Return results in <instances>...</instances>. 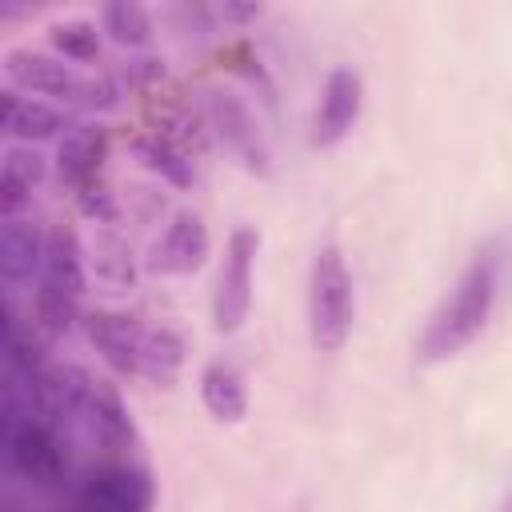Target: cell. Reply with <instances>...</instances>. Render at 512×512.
Returning a JSON list of instances; mask_svg holds the SVG:
<instances>
[{
  "instance_id": "6da1fadb",
  "label": "cell",
  "mask_w": 512,
  "mask_h": 512,
  "mask_svg": "<svg viewBox=\"0 0 512 512\" xmlns=\"http://www.w3.org/2000/svg\"><path fill=\"white\" fill-rule=\"evenodd\" d=\"M500 248L488 244L480 248L468 268L460 272V280L452 284V292L444 296V304L432 312L424 336H420V360L424 364H440L452 360L456 352H464L488 324L496 296H500Z\"/></svg>"
},
{
  "instance_id": "7a4b0ae2",
  "label": "cell",
  "mask_w": 512,
  "mask_h": 512,
  "mask_svg": "<svg viewBox=\"0 0 512 512\" xmlns=\"http://www.w3.org/2000/svg\"><path fill=\"white\" fill-rule=\"evenodd\" d=\"M356 320V292L352 272L340 244H320L308 268V332L320 352L344 348Z\"/></svg>"
},
{
  "instance_id": "3957f363",
  "label": "cell",
  "mask_w": 512,
  "mask_h": 512,
  "mask_svg": "<svg viewBox=\"0 0 512 512\" xmlns=\"http://www.w3.org/2000/svg\"><path fill=\"white\" fill-rule=\"evenodd\" d=\"M4 72L12 84L52 96V100H76L84 108H112L116 104V84L112 80H92L80 76L72 64H64V56H48L36 48H12L4 52Z\"/></svg>"
},
{
  "instance_id": "277c9868",
  "label": "cell",
  "mask_w": 512,
  "mask_h": 512,
  "mask_svg": "<svg viewBox=\"0 0 512 512\" xmlns=\"http://www.w3.org/2000/svg\"><path fill=\"white\" fill-rule=\"evenodd\" d=\"M204 116L216 132V140L256 176H272V144L256 120V112L248 108L244 96L228 92V88H208L204 92Z\"/></svg>"
},
{
  "instance_id": "5b68a950",
  "label": "cell",
  "mask_w": 512,
  "mask_h": 512,
  "mask_svg": "<svg viewBox=\"0 0 512 512\" xmlns=\"http://www.w3.org/2000/svg\"><path fill=\"white\" fill-rule=\"evenodd\" d=\"M4 448H8V464L32 480V484H60L64 480V452H60V436L36 420V412H20L16 404H4Z\"/></svg>"
},
{
  "instance_id": "8992f818",
  "label": "cell",
  "mask_w": 512,
  "mask_h": 512,
  "mask_svg": "<svg viewBox=\"0 0 512 512\" xmlns=\"http://www.w3.org/2000/svg\"><path fill=\"white\" fill-rule=\"evenodd\" d=\"M256 252H260V232L256 228H236L228 236L220 280H216V296H212V320H216L220 332H236L252 312Z\"/></svg>"
},
{
  "instance_id": "52a82bcc",
  "label": "cell",
  "mask_w": 512,
  "mask_h": 512,
  "mask_svg": "<svg viewBox=\"0 0 512 512\" xmlns=\"http://www.w3.org/2000/svg\"><path fill=\"white\" fill-rule=\"evenodd\" d=\"M152 508H156V480L140 464H104L84 480L76 496V512H152Z\"/></svg>"
},
{
  "instance_id": "ba28073f",
  "label": "cell",
  "mask_w": 512,
  "mask_h": 512,
  "mask_svg": "<svg viewBox=\"0 0 512 512\" xmlns=\"http://www.w3.org/2000/svg\"><path fill=\"white\" fill-rule=\"evenodd\" d=\"M84 332L92 340V348L104 356V364L120 376H140L144 364V340L148 328L128 316V312H112V308H96L84 316Z\"/></svg>"
},
{
  "instance_id": "9c48e42d",
  "label": "cell",
  "mask_w": 512,
  "mask_h": 512,
  "mask_svg": "<svg viewBox=\"0 0 512 512\" xmlns=\"http://www.w3.org/2000/svg\"><path fill=\"white\" fill-rule=\"evenodd\" d=\"M360 108H364V80H360V72H356V68H348V64L332 68V72H328V80H324L320 104H316L312 140H316L320 148L340 144V140L352 132V124H356Z\"/></svg>"
},
{
  "instance_id": "30bf717a",
  "label": "cell",
  "mask_w": 512,
  "mask_h": 512,
  "mask_svg": "<svg viewBox=\"0 0 512 512\" xmlns=\"http://www.w3.org/2000/svg\"><path fill=\"white\" fill-rule=\"evenodd\" d=\"M208 228L204 220L184 208L168 220L164 236L152 244V256H148V268L152 272H164V276H192L204 260H208Z\"/></svg>"
},
{
  "instance_id": "8fae6325",
  "label": "cell",
  "mask_w": 512,
  "mask_h": 512,
  "mask_svg": "<svg viewBox=\"0 0 512 512\" xmlns=\"http://www.w3.org/2000/svg\"><path fill=\"white\" fill-rule=\"evenodd\" d=\"M80 428L108 452L136 448V420H132L128 404L120 400V392L104 380H92V392H88L84 412H80Z\"/></svg>"
},
{
  "instance_id": "7c38bea8",
  "label": "cell",
  "mask_w": 512,
  "mask_h": 512,
  "mask_svg": "<svg viewBox=\"0 0 512 512\" xmlns=\"http://www.w3.org/2000/svg\"><path fill=\"white\" fill-rule=\"evenodd\" d=\"M0 104H4V132L12 140H24V144H36V140H52V136H68L76 132L72 128V116L44 104V100H24L20 92H0Z\"/></svg>"
},
{
  "instance_id": "4fadbf2b",
  "label": "cell",
  "mask_w": 512,
  "mask_h": 512,
  "mask_svg": "<svg viewBox=\"0 0 512 512\" xmlns=\"http://www.w3.org/2000/svg\"><path fill=\"white\" fill-rule=\"evenodd\" d=\"M44 248H48V236L24 220V216H12L4 220L0 228V272L8 284H24L32 280V272L44 268Z\"/></svg>"
},
{
  "instance_id": "5bb4252c",
  "label": "cell",
  "mask_w": 512,
  "mask_h": 512,
  "mask_svg": "<svg viewBox=\"0 0 512 512\" xmlns=\"http://www.w3.org/2000/svg\"><path fill=\"white\" fill-rule=\"evenodd\" d=\"M40 284L44 288H56L64 296H76L84 292V252H80V240L72 228L56 224L48 232V248H44V268H40Z\"/></svg>"
},
{
  "instance_id": "9a60e30c",
  "label": "cell",
  "mask_w": 512,
  "mask_h": 512,
  "mask_svg": "<svg viewBox=\"0 0 512 512\" xmlns=\"http://www.w3.org/2000/svg\"><path fill=\"white\" fill-rule=\"evenodd\" d=\"M200 400H204V408H208L216 420H224V424L244 420V412H248V384H244L240 368H232V364H224V360H212V364L200 372Z\"/></svg>"
},
{
  "instance_id": "2e32d148",
  "label": "cell",
  "mask_w": 512,
  "mask_h": 512,
  "mask_svg": "<svg viewBox=\"0 0 512 512\" xmlns=\"http://www.w3.org/2000/svg\"><path fill=\"white\" fill-rule=\"evenodd\" d=\"M44 180V160L32 148H8L4 172H0V212L4 220L20 216V208L32 200V188Z\"/></svg>"
},
{
  "instance_id": "e0dca14e",
  "label": "cell",
  "mask_w": 512,
  "mask_h": 512,
  "mask_svg": "<svg viewBox=\"0 0 512 512\" xmlns=\"http://www.w3.org/2000/svg\"><path fill=\"white\" fill-rule=\"evenodd\" d=\"M100 160H104V136H100L96 128H76V132H68V136L60 140V148H56V168H60V176H64L68 184H76V188H84V184L96 180Z\"/></svg>"
},
{
  "instance_id": "ac0fdd59",
  "label": "cell",
  "mask_w": 512,
  "mask_h": 512,
  "mask_svg": "<svg viewBox=\"0 0 512 512\" xmlns=\"http://www.w3.org/2000/svg\"><path fill=\"white\" fill-rule=\"evenodd\" d=\"M132 152H136V160H144V168H152L160 180H168V184H176V188H188L196 176H192V160L172 144V140H164L160 132H152V136H136L132 140Z\"/></svg>"
},
{
  "instance_id": "d6986e66",
  "label": "cell",
  "mask_w": 512,
  "mask_h": 512,
  "mask_svg": "<svg viewBox=\"0 0 512 512\" xmlns=\"http://www.w3.org/2000/svg\"><path fill=\"white\" fill-rule=\"evenodd\" d=\"M180 368H184V340L172 328H148L140 376H148L152 384H172Z\"/></svg>"
},
{
  "instance_id": "ffe728a7",
  "label": "cell",
  "mask_w": 512,
  "mask_h": 512,
  "mask_svg": "<svg viewBox=\"0 0 512 512\" xmlns=\"http://www.w3.org/2000/svg\"><path fill=\"white\" fill-rule=\"evenodd\" d=\"M48 40H52V48H56L64 60L92 64V60L100 56V32H96V24L84 20V16H68V20L48 24Z\"/></svg>"
},
{
  "instance_id": "44dd1931",
  "label": "cell",
  "mask_w": 512,
  "mask_h": 512,
  "mask_svg": "<svg viewBox=\"0 0 512 512\" xmlns=\"http://www.w3.org/2000/svg\"><path fill=\"white\" fill-rule=\"evenodd\" d=\"M104 28L112 32V40L140 48L152 40V12L136 0H112L104 4Z\"/></svg>"
},
{
  "instance_id": "7402d4cb",
  "label": "cell",
  "mask_w": 512,
  "mask_h": 512,
  "mask_svg": "<svg viewBox=\"0 0 512 512\" xmlns=\"http://www.w3.org/2000/svg\"><path fill=\"white\" fill-rule=\"evenodd\" d=\"M76 316H80V300L76 296H64V292L44 288V284L36 288V296H32V328H40L48 336H60V332H68L76 324Z\"/></svg>"
},
{
  "instance_id": "603a6c76",
  "label": "cell",
  "mask_w": 512,
  "mask_h": 512,
  "mask_svg": "<svg viewBox=\"0 0 512 512\" xmlns=\"http://www.w3.org/2000/svg\"><path fill=\"white\" fill-rule=\"evenodd\" d=\"M76 204H80V212H84L88 220H96V224H116V220H120V200H116V192H108L100 180L76 188Z\"/></svg>"
},
{
  "instance_id": "cb8c5ba5",
  "label": "cell",
  "mask_w": 512,
  "mask_h": 512,
  "mask_svg": "<svg viewBox=\"0 0 512 512\" xmlns=\"http://www.w3.org/2000/svg\"><path fill=\"white\" fill-rule=\"evenodd\" d=\"M100 272L108 276V280H132V264H128V244H120V240H104L100 244Z\"/></svg>"
},
{
  "instance_id": "d4e9b609",
  "label": "cell",
  "mask_w": 512,
  "mask_h": 512,
  "mask_svg": "<svg viewBox=\"0 0 512 512\" xmlns=\"http://www.w3.org/2000/svg\"><path fill=\"white\" fill-rule=\"evenodd\" d=\"M216 16H220V20H228V24H248V20H260V16H264V4H240V0H224V4L216 8Z\"/></svg>"
},
{
  "instance_id": "484cf974",
  "label": "cell",
  "mask_w": 512,
  "mask_h": 512,
  "mask_svg": "<svg viewBox=\"0 0 512 512\" xmlns=\"http://www.w3.org/2000/svg\"><path fill=\"white\" fill-rule=\"evenodd\" d=\"M128 72H132V80H144V84H148V80H160V76H164V60L144 56V60H132Z\"/></svg>"
},
{
  "instance_id": "4316f807",
  "label": "cell",
  "mask_w": 512,
  "mask_h": 512,
  "mask_svg": "<svg viewBox=\"0 0 512 512\" xmlns=\"http://www.w3.org/2000/svg\"><path fill=\"white\" fill-rule=\"evenodd\" d=\"M500 512H512V492L504 496V504H500Z\"/></svg>"
},
{
  "instance_id": "83f0119b",
  "label": "cell",
  "mask_w": 512,
  "mask_h": 512,
  "mask_svg": "<svg viewBox=\"0 0 512 512\" xmlns=\"http://www.w3.org/2000/svg\"><path fill=\"white\" fill-rule=\"evenodd\" d=\"M8 512H16V508H8Z\"/></svg>"
}]
</instances>
